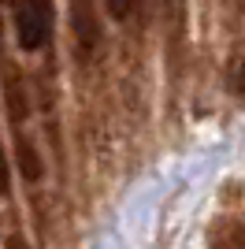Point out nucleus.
<instances>
[{
    "mask_svg": "<svg viewBox=\"0 0 245 249\" xmlns=\"http://www.w3.org/2000/svg\"><path fill=\"white\" fill-rule=\"evenodd\" d=\"M30 104H26V93H22V82L19 74L8 71V115H11V130H15V142H19V164H22V178H30L37 182L41 178V156L34 153L30 138L22 134V112H26Z\"/></svg>",
    "mask_w": 245,
    "mask_h": 249,
    "instance_id": "nucleus-2",
    "label": "nucleus"
},
{
    "mask_svg": "<svg viewBox=\"0 0 245 249\" xmlns=\"http://www.w3.org/2000/svg\"><path fill=\"white\" fill-rule=\"evenodd\" d=\"M71 11V34L82 56H93L101 45V19H97V0H67Z\"/></svg>",
    "mask_w": 245,
    "mask_h": 249,
    "instance_id": "nucleus-3",
    "label": "nucleus"
},
{
    "mask_svg": "<svg viewBox=\"0 0 245 249\" xmlns=\"http://www.w3.org/2000/svg\"><path fill=\"white\" fill-rule=\"evenodd\" d=\"M230 86H234V93L245 101V60L238 63V74H234V82H230Z\"/></svg>",
    "mask_w": 245,
    "mask_h": 249,
    "instance_id": "nucleus-6",
    "label": "nucleus"
},
{
    "mask_svg": "<svg viewBox=\"0 0 245 249\" xmlns=\"http://www.w3.org/2000/svg\"><path fill=\"white\" fill-rule=\"evenodd\" d=\"M11 22L22 52H37L52 37V0H11Z\"/></svg>",
    "mask_w": 245,
    "mask_h": 249,
    "instance_id": "nucleus-1",
    "label": "nucleus"
},
{
    "mask_svg": "<svg viewBox=\"0 0 245 249\" xmlns=\"http://www.w3.org/2000/svg\"><path fill=\"white\" fill-rule=\"evenodd\" d=\"M4 249H30V246H26V238H22V234H11V238L4 242Z\"/></svg>",
    "mask_w": 245,
    "mask_h": 249,
    "instance_id": "nucleus-7",
    "label": "nucleus"
},
{
    "mask_svg": "<svg viewBox=\"0 0 245 249\" xmlns=\"http://www.w3.org/2000/svg\"><path fill=\"white\" fill-rule=\"evenodd\" d=\"M8 186H11V171H8V156L0 149V194H8Z\"/></svg>",
    "mask_w": 245,
    "mask_h": 249,
    "instance_id": "nucleus-5",
    "label": "nucleus"
},
{
    "mask_svg": "<svg viewBox=\"0 0 245 249\" xmlns=\"http://www.w3.org/2000/svg\"><path fill=\"white\" fill-rule=\"evenodd\" d=\"M104 4H108V11H112V19H115V22H126L141 0H104Z\"/></svg>",
    "mask_w": 245,
    "mask_h": 249,
    "instance_id": "nucleus-4",
    "label": "nucleus"
}]
</instances>
